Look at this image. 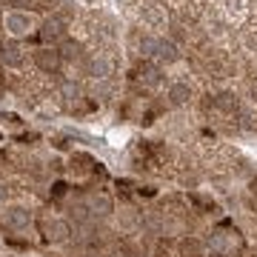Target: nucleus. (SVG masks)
Returning <instances> with one entry per match:
<instances>
[{"label": "nucleus", "mask_w": 257, "mask_h": 257, "mask_svg": "<svg viewBox=\"0 0 257 257\" xmlns=\"http://www.w3.org/2000/svg\"><path fill=\"white\" fill-rule=\"evenodd\" d=\"M35 60L43 72H57V66H60L63 57H60V52H55V49H40V52H35Z\"/></svg>", "instance_id": "1"}, {"label": "nucleus", "mask_w": 257, "mask_h": 257, "mask_svg": "<svg viewBox=\"0 0 257 257\" xmlns=\"http://www.w3.org/2000/svg\"><path fill=\"white\" fill-rule=\"evenodd\" d=\"M57 37H63V23L60 20H46L43 32H40V40H57Z\"/></svg>", "instance_id": "2"}, {"label": "nucleus", "mask_w": 257, "mask_h": 257, "mask_svg": "<svg viewBox=\"0 0 257 257\" xmlns=\"http://www.w3.org/2000/svg\"><path fill=\"white\" fill-rule=\"evenodd\" d=\"M6 223H9V226H15V229H23V226L29 223V211L15 206V209L6 211Z\"/></svg>", "instance_id": "3"}, {"label": "nucleus", "mask_w": 257, "mask_h": 257, "mask_svg": "<svg viewBox=\"0 0 257 257\" xmlns=\"http://www.w3.org/2000/svg\"><path fill=\"white\" fill-rule=\"evenodd\" d=\"M3 63H9V66H18L20 60H23V55H20V49L15 46V43H9V46H3Z\"/></svg>", "instance_id": "4"}, {"label": "nucleus", "mask_w": 257, "mask_h": 257, "mask_svg": "<svg viewBox=\"0 0 257 257\" xmlns=\"http://www.w3.org/2000/svg\"><path fill=\"white\" fill-rule=\"evenodd\" d=\"M77 52H80V46H77V43H72V40H66L63 46H60V57H69V60H72V57H77Z\"/></svg>", "instance_id": "5"}, {"label": "nucleus", "mask_w": 257, "mask_h": 257, "mask_svg": "<svg viewBox=\"0 0 257 257\" xmlns=\"http://www.w3.org/2000/svg\"><path fill=\"white\" fill-rule=\"evenodd\" d=\"M186 97H189V89L186 86H175L172 89V103H183Z\"/></svg>", "instance_id": "6"}, {"label": "nucleus", "mask_w": 257, "mask_h": 257, "mask_svg": "<svg viewBox=\"0 0 257 257\" xmlns=\"http://www.w3.org/2000/svg\"><path fill=\"white\" fill-rule=\"evenodd\" d=\"M12 6H29V3H32V0H9Z\"/></svg>", "instance_id": "7"}]
</instances>
